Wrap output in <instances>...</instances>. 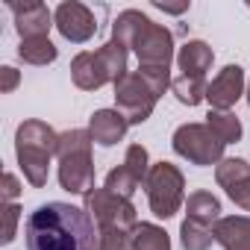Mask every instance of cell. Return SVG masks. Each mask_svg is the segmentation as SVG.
<instances>
[{
  "instance_id": "7402d4cb",
  "label": "cell",
  "mask_w": 250,
  "mask_h": 250,
  "mask_svg": "<svg viewBox=\"0 0 250 250\" xmlns=\"http://www.w3.org/2000/svg\"><path fill=\"white\" fill-rule=\"evenodd\" d=\"M206 124L224 139V145H232L241 139V121L235 112H221V109H209L206 115Z\"/></svg>"
},
{
  "instance_id": "9c48e42d",
  "label": "cell",
  "mask_w": 250,
  "mask_h": 250,
  "mask_svg": "<svg viewBox=\"0 0 250 250\" xmlns=\"http://www.w3.org/2000/svg\"><path fill=\"white\" fill-rule=\"evenodd\" d=\"M85 212L97 224V229H127L133 232L139 227L136 206L127 197H118L109 188H94L85 194Z\"/></svg>"
},
{
  "instance_id": "4316f807",
  "label": "cell",
  "mask_w": 250,
  "mask_h": 250,
  "mask_svg": "<svg viewBox=\"0 0 250 250\" xmlns=\"http://www.w3.org/2000/svg\"><path fill=\"white\" fill-rule=\"evenodd\" d=\"M18 194H21L18 177H15V174H3V197H6V203H12Z\"/></svg>"
},
{
  "instance_id": "603a6c76",
  "label": "cell",
  "mask_w": 250,
  "mask_h": 250,
  "mask_svg": "<svg viewBox=\"0 0 250 250\" xmlns=\"http://www.w3.org/2000/svg\"><path fill=\"white\" fill-rule=\"evenodd\" d=\"M180 241L186 250H209L212 241H215V229H203L191 221H183L180 227Z\"/></svg>"
},
{
  "instance_id": "2e32d148",
  "label": "cell",
  "mask_w": 250,
  "mask_h": 250,
  "mask_svg": "<svg viewBox=\"0 0 250 250\" xmlns=\"http://www.w3.org/2000/svg\"><path fill=\"white\" fill-rule=\"evenodd\" d=\"M215 241L224 250H250V218L229 215L215 224Z\"/></svg>"
},
{
  "instance_id": "e0dca14e",
  "label": "cell",
  "mask_w": 250,
  "mask_h": 250,
  "mask_svg": "<svg viewBox=\"0 0 250 250\" xmlns=\"http://www.w3.org/2000/svg\"><path fill=\"white\" fill-rule=\"evenodd\" d=\"M186 221L203 227V229H215V224L221 221V203L215 194L209 191H194L186 200Z\"/></svg>"
},
{
  "instance_id": "ffe728a7",
  "label": "cell",
  "mask_w": 250,
  "mask_h": 250,
  "mask_svg": "<svg viewBox=\"0 0 250 250\" xmlns=\"http://www.w3.org/2000/svg\"><path fill=\"white\" fill-rule=\"evenodd\" d=\"M206 88H209L206 77H186V74H180V77H174V83H171L174 97H177L180 103H186V106H197L200 100H206Z\"/></svg>"
},
{
  "instance_id": "3957f363",
  "label": "cell",
  "mask_w": 250,
  "mask_h": 250,
  "mask_svg": "<svg viewBox=\"0 0 250 250\" xmlns=\"http://www.w3.org/2000/svg\"><path fill=\"white\" fill-rule=\"evenodd\" d=\"M171 83V68L139 65V71H130L115 85V106L130 124H145Z\"/></svg>"
},
{
  "instance_id": "4fadbf2b",
  "label": "cell",
  "mask_w": 250,
  "mask_h": 250,
  "mask_svg": "<svg viewBox=\"0 0 250 250\" xmlns=\"http://www.w3.org/2000/svg\"><path fill=\"white\" fill-rule=\"evenodd\" d=\"M244 94V71L241 65H227L206 88V100L212 109H221V112H229L238 97Z\"/></svg>"
},
{
  "instance_id": "7c38bea8",
  "label": "cell",
  "mask_w": 250,
  "mask_h": 250,
  "mask_svg": "<svg viewBox=\"0 0 250 250\" xmlns=\"http://www.w3.org/2000/svg\"><path fill=\"white\" fill-rule=\"evenodd\" d=\"M215 180L227 191V197L250 212V165L244 159H224L215 165Z\"/></svg>"
},
{
  "instance_id": "6da1fadb",
  "label": "cell",
  "mask_w": 250,
  "mask_h": 250,
  "mask_svg": "<svg viewBox=\"0 0 250 250\" xmlns=\"http://www.w3.org/2000/svg\"><path fill=\"white\" fill-rule=\"evenodd\" d=\"M27 250H97V229L85 209L50 200L42 203L24 227Z\"/></svg>"
},
{
  "instance_id": "277c9868",
  "label": "cell",
  "mask_w": 250,
  "mask_h": 250,
  "mask_svg": "<svg viewBox=\"0 0 250 250\" xmlns=\"http://www.w3.org/2000/svg\"><path fill=\"white\" fill-rule=\"evenodd\" d=\"M56 145H59V133L44 121L33 118L15 130V156L24 171V180L33 188L47 186V168H50V159L56 156Z\"/></svg>"
},
{
  "instance_id": "7a4b0ae2",
  "label": "cell",
  "mask_w": 250,
  "mask_h": 250,
  "mask_svg": "<svg viewBox=\"0 0 250 250\" xmlns=\"http://www.w3.org/2000/svg\"><path fill=\"white\" fill-rule=\"evenodd\" d=\"M112 39L127 44L139 56V65L171 68V62H174V36H171V30L162 27V24H153L139 9H124L115 18Z\"/></svg>"
},
{
  "instance_id": "d6986e66",
  "label": "cell",
  "mask_w": 250,
  "mask_h": 250,
  "mask_svg": "<svg viewBox=\"0 0 250 250\" xmlns=\"http://www.w3.org/2000/svg\"><path fill=\"white\" fill-rule=\"evenodd\" d=\"M18 56L27 65H50V62H56L59 50L47 36H42V39H24L18 44Z\"/></svg>"
},
{
  "instance_id": "cb8c5ba5",
  "label": "cell",
  "mask_w": 250,
  "mask_h": 250,
  "mask_svg": "<svg viewBox=\"0 0 250 250\" xmlns=\"http://www.w3.org/2000/svg\"><path fill=\"white\" fill-rule=\"evenodd\" d=\"M97 250H133V232H127V229H97Z\"/></svg>"
},
{
  "instance_id": "8992f818",
  "label": "cell",
  "mask_w": 250,
  "mask_h": 250,
  "mask_svg": "<svg viewBox=\"0 0 250 250\" xmlns=\"http://www.w3.org/2000/svg\"><path fill=\"white\" fill-rule=\"evenodd\" d=\"M91 133L88 130H68L59 133L56 159H59V186L71 194L94 191V162H91Z\"/></svg>"
},
{
  "instance_id": "d4e9b609",
  "label": "cell",
  "mask_w": 250,
  "mask_h": 250,
  "mask_svg": "<svg viewBox=\"0 0 250 250\" xmlns=\"http://www.w3.org/2000/svg\"><path fill=\"white\" fill-rule=\"evenodd\" d=\"M3 215H6V224H3V244H12L15 227H18V218H21V206H18V203H6V206H3Z\"/></svg>"
},
{
  "instance_id": "30bf717a",
  "label": "cell",
  "mask_w": 250,
  "mask_h": 250,
  "mask_svg": "<svg viewBox=\"0 0 250 250\" xmlns=\"http://www.w3.org/2000/svg\"><path fill=\"white\" fill-rule=\"evenodd\" d=\"M147 174H150V156H147V147H142V145H130V147H127V156H124V162L106 174V186H103V188H109L112 194L130 200V197L136 194V188L145 186Z\"/></svg>"
},
{
  "instance_id": "484cf974",
  "label": "cell",
  "mask_w": 250,
  "mask_h": 250,
  "mask_svg": "<svg viewBox=\"0 0 250 250\" xmlns=\"http://www.w3.org/2000/svg\"><path fill=\"white\" fill-rule=\"evenodd\" d=\"M18 83H21V74H18V71H15L12 65L0 68V91H3V94L15 91V88H18Z\"/></svg>"
},
{
  "instance_id": "83f0119b",
  "label": "cell",
  "mask_w": 250,
  "mask_h": 250,
  "mask_svg": "<svg viewBox=\"0 0 250 250\" xmlns=\"http://www.w3.org/2000/svg\"><path fill=\"white\" fill-rule=\"evenodd\" d=\"M153 6H156V9H162V12H171V15H180V12H186V9H188V3H159V0H156Z\"/></svg>"
},
{
  "instance_id": "52a82bcc",
  "label": "cell",
  "mask_w": 250,
  "mask_h": 250,
  "mask_svg": "<svg viewBox=\"0 0 250 250\" xmlns=\"http://www.w3.org/2000/svg\"><path fill=\"white\" fill-rule=\"evenodd\" d=\"M145 191H147V203L153 209L156 218H174L186 200V180L180 174L177 165L171 162H156L150 165V174L145 180Z\"/></svg>"
},
{
  "instance_id": "9a60e30c",
  "label": "cell",
  "mask_w": 250,
  "mask_h": 250,
  "mask_svg": "<svg viewBox=\"0 0 250 250\" xmlns=\"http://www.w3.org/2000/svg\"><path fill=\"white\" fill-rule=\"evenodd\" d=\"M127 130H130V121L124 118L118 109H97L91 115V121H88V133H91V139L100 147L118 145L124 136H127Z\"/></svg>"
},
{
  "instance_id": "f1b7e54d",
  "label": "cell",
  "mask_w": 250,
  "mask_h": 250,
  "mask_svg": "<svg viewBox=\"0 0 250 250\" xmlns=\"http://www.w3.org/2000/svg\"><path fill=\"white\" fill-rule=\"evenodd\" d=\"M247 103H250V83H247Z\"/></svg>"
},
{
  "instance_id": "ba28073f",
  "label": "cell",
  "mask_w": 250,
  "mask_h": 250,
  "mask_svg": "<svg viewBox=\"0 0 250 250\" xmlns=\"http://www.w3.org/2000/svg\"><path fill=\"white\" fill-rule=\"evenodd\" d=\"M174 153L188 159L191 165H218L224 162V139L209 127V124H183V127H177L174 139Z\"/></svg>"
},
{
  "instance_id": "ac0fdd59",
  "label": "cell",
  "mask_w": 250,
  "mask_h": 250,
  "mask_svg": "<svg viewBox=\"0 0 250 250\" xmlns=\"http://www.w3.org/2000/svg\"><path fill=\"white\" fill-rule=\"evenodd\" d=\"M212 47L206 42H186L177 53V65H180V74L186 77H206V71L212 68Z\"/></svg>"
},
{
  "instance_id": "5bb4252c",
  "label": "cell",
  "mask_w": 250,
  "mask_h": 250,
  "mask_svg": "<svg viewBox=\"0 0 250 250\" xmlns=\"http://www.w3.org/2000/svg\"><path fill=\"white\" fill-rule=\"evenodd\" d=\"M9 12L15 15V30L24 39H42L50 33V9L44 3H39V0H33V3H9Z\"/></svg>"
},
{
  "instance_id": "8fae6325",
  "label": "cell",
  "mask_w": 250,
  "mask_h": 250,
  "mask_svg": "<svg viewBox=\"0 0 250 250\" xmlns=\"http://www.w3.org/2000/svg\"><path fill=\"white\" fill-rule=\"evenodd\" d=\"M53 24L56 30L62 33V39L74 42V44H83L88 42L94 33H97V18L88 6L77 3V0H65V3L56 6L53 12Z\"/></svg>"
},
{
  "instance_id": "5b68a950",
  "label": "cell",
  "mask_w": 250,
  "mask_h": 250,
  "mask_svg": "<svg viewBox=\"0 0 250 250\" xmlns=\"http://www.w3.org/2000/svg\"><path fill=\"white\" fill-rule=\"evenodd\" d=\"M127 56H130V47L121 44L118 39H109L100 50H83L74 56L71 62V80L77 88H85V91H97L100 85L106 83H121L127 77Z\"/></svg>"
},
{
  "instance_id": "44dd1931",
  "label": "cell",
  "mask_w": 250,
  "mask_h": 250,
  "mask_svg": "<svg viewBox=\"0 0 250 250\" xmlns=\"http://www.w3.org/2000/svg\"><path fill=\"white\" fill-rule=\"evenodd\" d=\"M133 250H171V238L156 224H139L133 229Z\"/></svg>"
}]
</instances>
